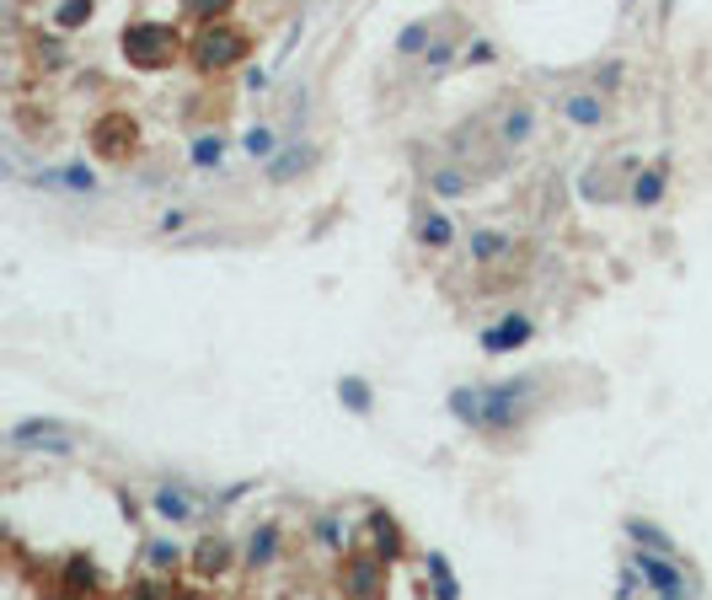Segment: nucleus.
Wrapping results in <instances>:
<instances>
[{"instance_id":"5","label":"nucleus","mask_w":712,"mask_h":600,"mask_svg":"<svg viewBox=\"0 0 712 600\" xmlns=\"http://www.w3.org/2000/svg\"><path fill=\"white\" fill-rule=\"evenodd\" d=\"M466 258H472V263H498V258H515V241H509L504 231H472Z\"/></svg>"},{"instance_id":"12","label":"nucleus","mask_w":712,"mask_h":600,"mask_svg":"<svg viewBox=\"0 0 712 600\" xmlns=\"http://www.w3.org/2000/svg\"><path fill=\"white\" fill-rule=\"evenodd\" d=\"M193 563H198V574H225V569H230V547L209 537V542L198 547V558H193Z\"/></svg>"},{"instance_id":"15","label":"nucleus","mask_w":712,"mask_h":600,"mask_svg":"<svg viewBox=\"0 0 712 600\" xmlns=\"http://www.w3.org/2000/svg\"><path fill=\"white\" fill-rule=\"evenodd\" d=\"M247 150H252V156H263V161H268V156H273V150H279V134H273V129H252V134H247Z\"/></svg>"},{"instance_id":"13","label":"nucleus","mask_w":712,"mask_h":600,"mask_svg":"<svg viewBox=\"0 0 712 600\" xmlns=\"http://www.w3.org/2000/svg\"><path fill=\"white\" fill-rule=\"evenodd\" d=\"M665 177H670V166H665V161H659V166H649V177H638L632 199H638V204H654V199L665 193Z\"/></svg>"},{"instance_id":"10","label":"nucleus","mask_w":712,"mask_h":600,"mask_svg":"<svg viewBox=\"0 0 712 600\" xmlns=\"http://www.w3.org/2000/svg\"><path fill=\"white\" fill-rule=\"evenodd\" d=\"M155 515H161V520H188V515H193V499H188L182 488H161V494H155Z\"/></svg>"},{"instance_id":"1","label":"nucleus","mask_w":712,"mask_h":600,"mask_svg":"<svg viewBox=\"0 0 712 600\" xmlns=\"http://www.w3.org/2000/svg\"><path fill=\"white\" fill-rule=\"evenodd\" d=\"M632 569L643 574V590H654V596H697V590H702V585L686 579V574L675 569V558H665V553H632Z\"/></svg>"},{"instance_id":"7","label":"nucleus","mask_w":712,"mask_h":600,"mask_svg":"<svg viewBox=\"0 0 712 600\" xmlns=\"http://www.w3.org/2000/svg\"><path fill=\"white\" fill-rule=\"evenodd\" d=\"M627 537H632L638 547H654V553H665V558H675V563H681V547H675L659 526H649V520H627Z\"/></svg>"},{"instance_id":"11","label":"nucleus","mask_w":712,"mask_h":600,"mask_svg":"<svg viewBox=\"0 0 712 600\" xmlns=\"http://www.w3.org/2000/svg\"><path fill=\"white\" fill-rule=\"evenodd\" d=\"M450 236H456V231H450V220H445L440 209H429V215L418 220V241H429V247H450Z\"/></svg>"},{"instance_id":"14","label":"nucleus","mask_w":712,"mask_h":600,"mask_svg":"<svg viewBox=\"0 0 712 600\" xmlns=\"http://www.w3.org/2000/svg\"><path fill=\"white\" fill-rule=\"evenodd\" d=\"M338 397H343L354 413H370V386H364V381H354V376H348V381L338 386Z\"/></svg>"},{"instance_id":"2","label":"nucleus","mask_w":712,"mask_h":600,"mask_svg":"<svg viewBox=\"0 0 712 600\" xmlns=\"http://www.w3.org/2000/svg\"><path fill=\"white\" fill-rule=\"evenodd\" d=\"M557 113H563L574 129H600V123H606V102H600V91H574V97L557 102Z\"/></svg>"},{"instance_id":"9","label":"nucleus","mask_w":712,"mask_h":600,"mask_svg":"<svg viewBox=\"0 0 712 600\" xmlns=\"http://www.w3.org/2000/svg\"><path fill=\"white\" fill-rule=\"evenodd\" d=\"M273 558H279V531H273V526L252 531V542H247V563H252V569H268Z\"/></svg>"},{"instance_id":"3","label":"nucleus","mask_w":712,"mask_h":600,"mask_svg":"<svg viewBox=\"0 0 712 600\" xmlns=\"http://www.w3.org/2000/svg\"><path fill=\"white\" fill-rule=\"evenodd\" d=\"M520 343H531V317H504L498 327L482 333V349H488V354H509V349H520Z\"/></svg>"},{"instance_id":"8","label":"nucleus","mask_w":712,"mask_h":600,"mask_svg":"<svg viewBox=\"0 0 712 600\" xmlns=\"http://www.w3.org/2000/svg\"><path fill=\"white\" fill-rule=\"evenodd\" d=\"M311 161H316V150H311V145H300V150H284V156H273L268 177H273V182H289V177H300Z\"/></svg>"},{"instance_id":"17","label":"nucleus","mask_w":712,"mask_h":600,"mask_svg":"<svg viewBox=\"0 0 712 600\" xmlns=\"http://www.w3.org/2000/svg\"><path fill=\"white\" fill-rule=\"evenodd\" d=\"M150 563H155V569H177V547L155 542V547H150Z\"/></svg>"},{"instance_id":"16","label":"nucleus","mask_w":712,"mask_h":600,"mask_svg":"<svg viewBox=\"0 0 712 600\" xmlns=\"http://www.w3.org/2000/svg\"><path fill=\"white\" fill-rule=\"evenodd\" d=\"M220 156H225V145H220V139H209V134H204V139L193 145V161H198V166H214Z\"/></svg>"},{"instance_id":"6","label":"nucleus","mask_w":712,"mask_h":600,"mask_svg":"<svg viewBox=\"0 0 712 600\" xmlns=\"http://www.w3.org/2000/svg\"><path fill=\"white\" fill-rule=\"evenodd\" d=\"M536 134V113L531 107H509L504 123H498V145H525Z\"/></svg>"},{"instance_id":"4","label":"nucleus","mask_w":712,"mask_h":600,"mask_svg":"<svg viewBox=\"0 0 712 600\" xmlns=\"http://www.w3.org/2000/svg\"><path fill=\"white\" fill-rule=\"evenodd\" d=\"M429 193H440V199H466V193H472V166H461V161L434 166V172H429Z\"/></svg>"},{"instance_id":"18","label":"nucleus","mask_w":712,"mask_h":600,"mask_svg":"<svg viewBox=\"0 0 712 600\" xmlns=\"http://www.w3.org/2000/svg\"><path fill=\"white\" fill-rule=\"evenodd\" d=\"M600 86H622V64H606V70H595V91Z\"/></svg>"}]
</instances>
